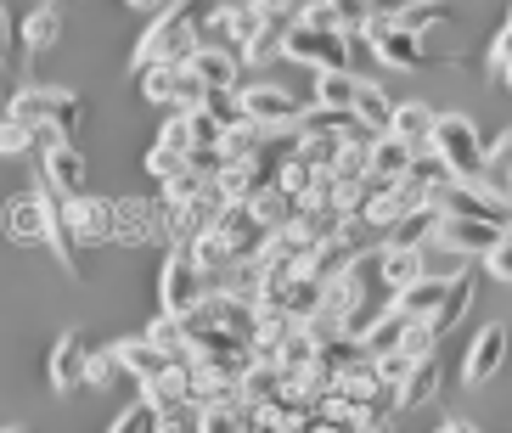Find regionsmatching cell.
Wrapping results in <instances>:
<instances>
[{
    "label": "cell",
    "instance_id": "e0dca14e",
    "mask_svg": "<svg viewBox=\"0 0 512 433\" xmlns=\"http://www.w3.org/2000/svg\"><path fill=\"white\" fill-rule=\"evenodd\" d=\"M304 417H316V400H310V394H299L293 383H287V389L276 394L271 405H259V433H293Z\"/></svg>",
    "mask_w": 512,
    "mask_h": 433
},
{
    "label": "cell",
    "instance_id": "52a82bcc",
    "mask_svg": "<svg viewBox=\"0 0 512 433\" xmlns=\"http://www.w3.org/2000/svg\"><path fill=\"white\" fill-rule=\"evenodd\" d=\"M209 276L192 265V254H169L164 270H158V299H164V315H197L203 304H209Z\"/></svg>",
    "mask_w": 512,
    "mask_h": 433
},
{
    "label": "cell",
    "instance_id": "3957f363",
    "mask_svg": "<svg viewBox=\"0 0 512 433\" xmlns=\"http://www.w3.org/2000/svg\"><path fill=\"white\" fill-rule=\"evenodd\" d=\"M366 34H372V57L383 62V68H394V74H417V68H451V62H456L451 51H434L422 34L394 29V23H366Z\"/></svg>",
    "mask_w": 512,
    "mask_h": 433
},
{
    "label": "cell",
    "instance_id": "db71d44e",
    "mask_svg": "<svg viewBox=\"0 0 512 433\" xmlns=\"http://www.w3.org/2000/svg\"><path fill=\"white\" fill-rule=\"evenodd\" d=\"M501 85H507V90H512V68H507V79H501Z\"/></svg>",
    "mask_w": 512,
    "mask_h": 433
},
{
    "label": "cell",
    "instance_id": "cb8c5ba5",
    "mask_svg": "<svg viewBox=\"0 0 512 433\" xmlns=\"http://www.w3.org/2000/svg\"><path fill=\"white\" fill-rule=\"evenodd\" d=\"M197 433H259V411H248L242 400L203 405V417H197Z\"/></svg>",
    "mask_w": 512,
    "mask_h": 433
},
{
    "label": "cell",
    "instance_id": "f546056e",
    "mask_svg": "<svg viewBox=\"0 0 512 433\" xmlns=\"http://www.w3.org/2000/svg\"><path fill=\"white\" fill-rule=\"evenodd\" d=\"M62 40V12L57 6H34L29 17H23V45H29V51H51V45Z\"/></svg>",
    "mask_w": 512,
    "mask_h": 433
},
{
    "label": "cell",
    "instance_id": "f6af8a7d",
    "mask_svg": "<svg viewBox=\"0 0 512 433\" xmlns=\"http://www.w3.org/2000/svg\"><path fill=\"white\" fill-rule=\"evenodd\" d=\"M107 433H158V411H152V405L141 400V405H130V411H119Z\"/></svg>",
    "mask_w": 512,
    "mask_h": 433
},
{
    "label": "cell",
    "instance_id": "277c9868",
    "mask_svg": "<svg viewBox=\"0 0 512 433\" xmlns=\"http://www.w3.org/2000/svg\"><path fill=\"white\" fill-rule=\"evenodd\" d=\"M282 57L304 62V68H316V74H355V68H349V57H355L349 29H304V23H293Z\"/></svg>",
    "mask_w": 512,
    "mask_h": 433
},
{
    "label": "cell",
    "instance_id": "1f68e13d",
    "mask_svg": "<svg viewBox=\"0 0 512 433\" xmlns=\"http://www.w3.org/2000/svg\"><path fill=\"white\" fill-rule=\"evenodd\" d=\"M439 220H445L439 209H417L411 220H400L389 231V248H422V242H434L439 237Z\"/></svg>",
    "mask_w": 512,
    "mask_h": 433
},
{
    "label": "cell",
    "instance_id": "8d00e7d4",
    "mask_svg": "<svg viewBox=\"0 0 512 433\" xmlns=\"http://www.w3.org/2000/svg\"><path fill=\"white\" fill-rule=\"evenodd\" d=\"M439 383H445V372H439V360L428 355L417 372H411V383L400 389V405H406V411H411V405H428V400L439 394Z\"/></svg>",
    "mask_w": 512,
    "mask_h": 433
},
{
    "label": "cell",
    "instance_id": "83f0119b",
    "mask_svg": "<svg viewBox=\"0 0 512 433\" xmlns=\"http://www.w3.org/2000/svg\"><path fill=\"white\" fill-rule=\"evenodd\" d=\"M141 400L152 405V411H169V405H192V366H169L164 377H158V383H147V394H141Z\"/></svg>",
    "mask_w": 512,
    "mask_h": 433
},
{
    "label": "cell",
    "instance_id": "60d3db41",
    "mask_svg": "<svg viewBox=\"0 0 512 433\" xmlns=\"http://www.w3.org/2000/svg\"><path fill=\"white\" fill-rule=\"evenodd\" d=\"M29 147H40V130H34L29 119H12V113H6V124H0V152H6V158H23Z\"/></svg>",
    "mask_w": 512,
    "mask_h": 433
},
{
    "label": "cell",
    "instance_id": "836d02e7",
    "mask_svg": "<svg viewBox=\"0 0 512 433\" xmlns=\"http://www.w3.org/2000/svg\"><path fill=\"white\" fill-rule=\"evenodd\" d=\"M147 338L164 349L169 360H186V355H192V338H186V321H181V315H158V321L147 327Z\"/></svg>",
    "mask_w": 512,
    "mask_h": 433
},
{
    "label": "cell",
    "instance_id": "8992f818",
    "mask_svg": "<svg viewBox=\"0 0 512 433\" xmlns=\"http://www.w3.org/2000/svg\"><path fill=\"white\" fill-rule=\"evenodd\" d=\"M141 96L152 107H175V113H197L209 102V85L186 68V62H158V68H141Z\"/></svg>",
    "mask_w": 512,
    "mask_h": 433
},
{
    "label": "cell",
    "instance_id": "484cf974",
    "mask_svg": "<svg viewBox=\"0 0 512 433\" xmlns=\"http://www.w3.org/2000/svg\"><path fill=\"white\" fill-rule=\"evenodd\" d=\"M406 332H411V321L400 310H377V321L361 332V344H366V355H389V349H406Z\"/></svg>",
    "mask_w": 512,
    "mask_h": 433
},
{
    "label": "cell",
    "instance_id": "7402d4cb",
    "mask_svg": "<svg viewBox=\"0 0 512 433\" xmlns=\"http://www.w3.org/2000/svg\"><path fill=\"white\" fill-rule=\"evenodd\" d=\"M287 389V372L282 366H276V360H248V372H242V405H248V411H259V405H271L276 394Z\"/></svg>",
    "mask_w": 512,
    "mask_h": 433
},
{
    "label": "cell",
    "instance_id": "7dc6e473",
    "mask_svg": "<svg viewBox=\"0 0 512 433\" xmlns=\"http://www.w3.org/2000/svg\"><path fill=\"white\" fill-rule=\"evenodd\" d=\"M327 6L344 29H366V23H372V0H327Z\"/></svg>",
    "mask_w": 512,
    "mask_h": 433
},
{
    "label": "cell",
    "instance_id": "9f6ffc18",
    "mask_svg": "<svg viewBox=\"0 0 512 433\" xmlns=\"http://www.w3.org/2000/svg\"><path fill=\"white\" fill-rule=\"evenodd\" d=\"M507 29H512V12H507Z\"/></svg>",
    "mask_w": 512,
    "mask_h": 433
},
{
    "label": "cell",
    "instance_id": "8fae6325",
    "mask_svg": "<svg viewBox=\"0 0 512 433\" xmlns=\"http://www.w3.org/2000/svg\"><path fill=\"white\" fill-rule=\"evenodd\" d=\"M501 366H507V327L490 321V327H479V338H473L467 355H462V383H467V389H484Z\"/></svg>",
    "mask_w": 512,
    "mask_h": 433
},
{
    "label": "cell",
    "instance_id": "b9f144b4",
    "mask_svg": "<svg viewBox=\"0 0 512 433\" xmlns=\"http://www.w3.org/2000/svg\"><path fill=\"white\" fill-rule=\"evenodd\" d=\"M417 366H422V360L411 355V349H389V355H377V377H383L389 389H406Z\"/></svg>",
    "mask_w": 512,
    "mask_h": 433
},
{
    "label": "cell",
    "instance_id": "f1b7e54d",
    "mask_svg": "<svg viewBox=\"0 0 512 433\" xmlns=\"http://www.w3.org/2000/svg\"><path fill=\"white\" fill-rule=\"evenodd\" d=\"M406 180L417 186L422 197H428V203H434V197H439V192H445V186L456 180V169L445 164V158H439L434 147H428V152H417V164H411V175H406Z\"/></svg>",
    "mask_w": 512,
    "mask_h": 433
},
{
    "label": "cell",
    "instance_id": "816d5d0a",
    "mask_svg": "<svg viewBox=\"0 0 512 433\" xmlns=\"http://www.w3.org/2000/svg\"><path fill=\"white\" fill-rule=\"evenodd\" d=\"M136 12H147V17H158V12H169V6H181V0H130Z\"/></svg>",
    "mask_w": 512,
    "mask_h": 433
},
{
    "label": "cell",
    "instance_id": "d6986e66",
    "mask_svg": "<svg viewBox=\"0 0 512 433\" xmlns=\"http://www.w3.org/2000/svg\"><path fill=\"white\" fill-rule=\"evenodd\" d=\"M377 276H383V287L389 293H406L411 282H422L428 276V265H422V248H377Z\"/></svg>",
    "mask_w": 512,
    "mask_h": 433
},
{
    "label": "cell",
    "instance_id": "d4e9b609",
    "mask_svg": "<svg viewBox=\"0 0 512 433\" xmlns=\"http://www.w3.org/2000/svg\"><path fill=\"white\" fill-rule=\"evenodd\" d=\"M203 29L220 34V45H226V51L237 45V57H242V51H248V40H254V12H248V6H214Z\"/></svg>",
    "mask_w": 512,
    "mask_h": 433
},
{
    "label": "cell",
    "instance_id": "ffe728a7",
    "mask_svg": "<svg viewBox=\"0 0 512 433\" xmlns=\"http://www.w3.org/2000/svg\"><path fill=\"white\" fill-rule=\"evenodd\" d=\"M46 180L62 197H85V152H79L74 141H57V147L46 152Z\"/></svg>",
    "mask_w": 512,
    "mask_h": 433
},
{
    "label": "cell",
    "instance_id": "e575fe53",
    "mask_svg": "<svg viewBox=\"0 0 512 433\" xmlns=\"http://www.w3.org/2000/svg\"><path fill=\"white\" fill-rule=\"evenodd\" d=\"M276 186H282V192H293V197L304 203V197L321 186V169L310 164V158H299V152H293V158H282V175H276Z\"/></svg>",
    "mask_w": 512,
    "mask_h": 433
},
{
    "label": "cell",
    "instance_id": "681fc988",
    "mask_svg": "<svg viewBox=\"0 0 512 433\" xmlns=\"http://www.w3.org/2000/svg\"><path fill=\"white\" fill-rule=\"evenodd\" d=\"M484 270H490L496 282H512V225H507V237H501V248L484 259Z\"/></svg>",
    "mask_w": 512,
    "mask_h": 433
},
{
    "label": "cell",
    "instance_id": "f907efd6",
    "mask_svg": "<svg viewBox=\"0 0 512 433\" xmlns=\"http://www.w3.org/2000/svg\"><path fill=\"white\" fill-rule=\"evenodd\" d=\"M293 433H344V428H338V422H327V417H321V411H316V417H304V422H299V428H293Z\"/></svg>",
    "mask_w": 512,
    "mask_h": 433
},
{
    "label": "cell",
    "instance_id": "4316f807",
    "mask_svg": "<svg viewBox=\"0 0 512 433\" xmlns=\"http://www.w3.org/2000/svg\"><path fill=\"white\" fill-rule=\"evenodd\" d=\"M473 293H479V282H473V270H456V282H451V299L439 304V315L428 321V332H434V338H445V332H451L456 321H462V315L473 310Z\"/></svg>",
    "mask_w": 512,
    "mask_h": 433
},
{
    "label": "cell",
    "instance_id": "30bf717a",
    "mask_svg": "<svg viewBox=\"0 0 512 433\" xmlns=\"http://www.w3.org/2000/svg\"><path fill=\"white\" fill-rule=\"evenodd\" d=\"M501 237H507V225H490V220H439L434 248L462 259H490L501 248Z\"/></svg>",
    "mask_w": 512,
    "mask_h": 433
},
{
    "label": "cell",
    "instance_id": "ba28073f",
    "mask_svg": "<svg viewBox=\"0 0 512 433\" xmlns=\"http://www.w3.org/2000/svg\"><path fill=\"white\" fill-rule=\"evenodd\" d=\"M242 113H248V124H259V130H293L299 135V119H304V102L293 96V90L282 85H242Z\"/></svg>",
    "mask_w": 512,
    "mask_h": 433
},
{
    "label": "cell",
    "instance_id": "c3c4849f",
    "mask_svg": "<svg viewBox=\"0 0 512 433\" xmlns=\"http://www.w3.org/2000/svg\"><path fill=\"white\" fill-rule=\"evenodd\" d=\"M507 68H512V29H501L496 45H490V79H507Z\"/></svg>",
    "mask_w": 512,
    "mask_h": 433
},
{
    "label": "cell",
    "instance_id": "d6a6232c",
    "mask_svg": "<svg viewBox=\"0 0 512 433\" xmlns=\"http://www.w3.org/2000/svg\"><path fill=\"white\" fill-rule=\"evenodd\" d=\"M456 17V6L451 0H411V12L394 23V29H411V34H434V29H445Z\"/></svg>",
    "mask_w": 512,
    "mask_h": 433
},
{
    "label": "cell",
    "instance_id": "6da1fadb",
    "mask_svg": "<svg viewBox=\"0 0 512 433\" xmlns=\"http://www.w3.org/2000/svg\"><path fill=\"white\" fill-rule=\"evenodd\" d=\"M192 51H197V17H192V0H181V6H169V12H158L147 23L130 62L141 74V68H158V62H186Z\"/></svg>",
    "mask_w": 512,
    "mask_h": 433
},
{
    "label": "cell",
    "instance_id": "f35d334b",
    "mask_svg": "<svg viewBox=\"0 0 512 433\" xmlns=\"http://www.w3.org/2000/svg\"><path fill=\"white\" fill-rule=\"evenodd\" d=\"M141 164H147V175L158 180V186H169V180H181L186 169H192V158H186V152H175V147H158V141H152Z\"/></svg>",
    "mask_w": 512,
    "mask_h": 433
},
{
    "label": "cell",
    "instance_id": "7a4b0ae2",
    "mask_svg": "<svg viewBox=\"0 0 512 433\" xmlns=\"http://www.w3.org/2000/svg\"><path fill=\"white\" fill-rule=\"evenodd\" d=\"M12 119H29L34 130H62L74 141V130L85 124V102H79L74 90H51V85H23L6 107Z\"/></svg>",
    "mask_w": 512,
    "mask_h": 433
},
{
    "label": "cell",
    "instance_id": "9a60e30c",
    "mask_svg": "<svg viewBox=\"0 0 512 433\" xmlns=\"http://www.w3.org/2000/svg\"><path fill=\"white\" fill-rule=\"evenodd\" d=\"M113 349H119V360H124V377H136L141 389H147V383H158L169 366H181V360H169L164 349L152 344V338H119Z\"/></svg>",
    "mask_w": 512,
    "mask_h": 433
},
{
    "label": "cell",
    "instance_id": "5b68a950",
    "mask_svg": "<svg viewBox=\"0 0 512 433\" xmlns=\"http://www.w3.org/2000/svg\"><path fill=\"white\" fill-rule=\"evenodd\" d=\"M434 152L456 169V180H479V175H484V164H490V147H484L479 124L462 119V113H439Z\"/></svg>",
    "mask_w": 512,
    "mask_h": 433
},
{
    "label": "cell",
    "instance_id": "ab89813d",
    "mask_svg": "<svg viewBox=\"0 0 512 433\" xmlns=\"http://www.w3.org/2000/svg\"><path fill=\"white\" fill-rule=\"evenodd\" d=\"M124 377V360L119 349L107 344V349H91V360H85V389H107V383H119Z\"/></svg>",
    "mask_w": 512,
    "mask_h": 433
},
{
    "label": "cell",
    "instance_id": "ee69618b",
    "mask_svg": "<svg viewBox=\"0 0 512 433\" xmlns=\"http://www.w3.org/2000/svg\"><path fill=\"white\" fill-rule=\"evenodd\" d=\"M158 147H175L192 158L197 141H192V113H175V119H164V130H158Z\"/></svg>",
    "mask_w": 512,
    "mask_h": 433
},
{
    "label": "cell",
    "instance_id": "7bdbcfd3",
    "mask_svg": "<svg viewBox=\"0 0 512 433\" xmlns=\"http://www.w3.org/2000/svg\"><path fill=\"white\" fill-rule=\"evenodd\" d=\"M192 141H197V152H220V147H226V124L197 107V113H192Z\"/></svg>",
    "mask_w": 512,
    "mask_h": 433
},
{
    "label": "cell",
    "instance_id": "5bb4252c",
    "mask_svg": "<svg viewBox=\"0 0 512 433\" xmlns=\"http://www.w3.org/2000/svg\"><path fill=\"white\" fill-rule=\"evenodd\" d=\"M85 360H91V344H85L79 332H62V338H57V349H51V360H46L51 389H57V394L85 389Z\"/></svg>",
    "mask_w": 512,
    "mask_h": 433
},
{
    "label": "cell",
    "instance_id": "4fadbf2b",
    "mask_svg": "<svg viewBox=\"0 0 512 433\" xmlns=\"http://www.w3.org/2000/svg\"><path fill=\"white\" fill-rule=\"evenodd\" d=\"M186 254H192V265L203 270V276H226L231 265H242V248H237V237H231V231H226L220 220H214L209 231H197Z\"/></svg>",
    "mask_w": 512,
    "mask_h": 433
},
{
    "label": "cell",
    "instance_id": "7c38bea8",
    "mask_svg": "<svg viewBox=\"0 0 512 433\" xmlns=\"http://www.w3.org/2000/svg\"><path fill=\"white\" fill-rule=\"evenodd\" d=\"M451 282H456V276H434V270H428V276H422V282H411L406 293H394L389 310H400L406 321H422V327H428V321L439 315V304L451 299Z\"/></svg>",
    "mask_w": 512,
    "mask_h": 433
},
{
    "label": "cell",
    "instance_id": "2e32d148",
    "mask_svg": "<svg viewBox=\"0 0 512 433\" xmlns=\"http://www.w3.org/2000/svg\"><path fill=\"white\" fill-rule=\"evenodd\" d=\"M6 237H12L17 248L46 242V203H40V192H23V197L6 203Z\"/></svg>",
    "mask_w": 512,
    "mask_h": 433
},
{
    "label": "cell",
    "instance_id": "bcb514c9",
    "mask_svg": "<svg viewBox=\"0 0 512 433\" xmlns=\"http://www.w3.org/2000/svg\"><path fill=\"white\" fill-rule=\"evenodd\" d=\"M197 405H169V411H158V433H197Z\"/></svg>",
    "mask_w": 512,
    "mask_h": 433
},
{
    "label": "cell",
    "instance_id": "44dd1931",
    "mask_svg": "<svg viewBox=\"0 0 512 433\" xmlns=\"http://www.w3.org/2000/svg\"><path fill=\"white\" fill-rule=\"evenodd\" d=\"M434 130H439V113L428 102H400L394 107V124H389V135H400V141H411L417 152H428L434 147Z\"/></svg>",
    "mask_w": 512,
    "mask_h": 433
},
{
    "label": "cell",
    "instance_id": "11a10c76",
    "mask_svg": "<svg viewBox=\"0 0 512 433\" xmlns=\"http://www.w3.org/2000/svg\"><path fill=\"white\" fill-rule=\"evenodd\" d=\"M6 433H23V428H6Z\"/></svg>",
    "mask_w": 512,
    "mask_h": 433
},
{
    "label": "cell",
    "instance_id": "d590c367",
    "mask_svg": "<svg viewBox=\"0 0 512 433\" xmlns=\"http://www.w3.org/2000/svg\"><path fill=\"white\" fill-rule=\"evenodd\" d=\"M355 119H361V124H372L377 135H389V124H394L389 96H383L377 85H366V79H361V96H355Z\"/></svg>",
    "mask_w": 512,
    "mask_h": 433
},
{
    "label": "cell",
    "instance_id": "74e56055",
    "mask_svg": "<svg viewBox=\"0 0 512 433\" xmlns=\"http://www.w3.org/2000/svg\"><path fill=\"white\" fill-rule=\"evenodd\" d=\"M68 225H74V237H102L107 203H96V197H68Z\"/></svg>",
    "mask_w": 512,
    "mask_h": 433
},
{
    "label": "cell",
    "instance_id": "603a6c76",
    "mask_svg": "<svg viewBox=\"0 0 512 433\" xmlns=\"http://www.w3.org/2000/svg\"><path fill=\"white\" fill-rule=\"evenodd\" d=\"M411 164H417V147L411 141H400V135H377L372 141V175L377 180H406L411 175Z\"/></svg>",
    "mask_w": 512,
    "mask_h": 433
},
{
    "label": "cell",
    "instance_id": "ac0fdd59",
    "mask_svg": "<svg viewBox=\"0 0 512 433\" xmlns=\"http://www.w3.org/2000/svg\"><path fill=\"white\" fill-rule=\"evenodd\" d=\"M237 51H226V45H197L192 57H186V68H192L197 79L209 90H237Z\"/></svg>",
    "mask_w": 512,
    "mask_h": 433
},
{
    "label": "cell",
    "instance_id": "9c48e42d",
    "mask_svg": "<svg viewBox=\"0 0 512 433\" xmlns=\"http://www.w3.org/2000/svg\"><path fill=\"white\" fill-rule=\"evenodd\" d=\"M428 209H439L445 220H490V225H512V209L501 203L496 192H484L479 180H451L445 192L428 203Z\"/></svg>",
    "mask_w": 512,
    "mask_h": 433
},
{
    "label": "cell",
    "instance_id": "4dcf8cb0",
    "mask_svg": "<svg viewBox=\"0 0 512 433\" xmlns=\"http://www.w3.org/2000/svg\"><path fill=\"white\" fill-rule=\"evenodd\" d=\"M355 96H361V79L355 74H316V107L355 113Z\"/></svg>",
    "mask_w": 512,
    "mask_h": 433
},
{
    "label": "cell",
    "instance_id": "f5cc1de1",
    "mask_svg": "<svg viewBox=\"0 0 512 433\" xmlns=\"http://www.w3.org/2000/svg\"><path fill=\"white\" fill-rule=\"evenodd\" d=\"M434 433H479V428H473V422H439Z\"/></svg>",
    "mask_w": 512,
    "mask_h": 433
}]
</instances>
